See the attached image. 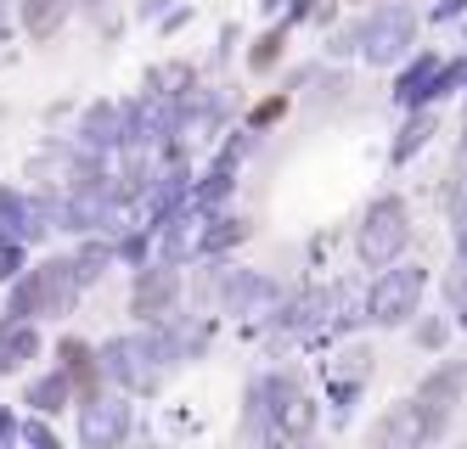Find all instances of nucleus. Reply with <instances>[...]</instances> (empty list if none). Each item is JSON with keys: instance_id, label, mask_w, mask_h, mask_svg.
Masks as SVG:
<instances>
[{"instance_id": "nucleus-14", "label": "nucleus", "mask_w": 467, "mask_h": 449, "mask_svg": "<svg viewBox=\"0 0 467 449\" xmlns=\"http://www.w3.org/2000/svg\"><path fill=\"white\" fill-rule=\"evenodd\" d=\"M433 129H440V113H433V107H411V118H406V129H400V141H394L389 163H394V168H400V163H411V158L433 141Z\"/></svg>"}, {"instance_id": "nucleus-8", "label": "nucleus", "mask_w": 467, "mask_h": 449, "mask_svg": "<svg viewBox=\"0 0 467 449\" xmlns=\"http://www.w3.org/2000/svg\"><path fill=\"white\" fill-rule=\"evenodd\" d=\"M175 303H181V264H158V259L141 264L136 287H130V315H141L152 326V321H170Z\"/></svg>"}, {"instance_id": "nucleus-7", "label": "nucleus", "mask_w": 467, "mask_h": 449, "mask_svg": "<svg viewBox=\"0 0 467 449\" xmlns=\"http://www.w3.org/2000/svg\"><path fill=\"white\" fill-rule=\"evenodd\" d=\"M214 298L225 315H243V321H276V309H282V287L271 281V275H259V270H237V264H225L220 270V281H214Z\"/></svg>"}, {"instance_id": "nucleus-4", "label": "nucleus", "mask_w": 467, "mask_h": 449, "mask_svg": "<svg viewBox=\"0 0 467 449\" xmlns=\"http://www.w3.org/2000/svg\"><path fill=\"white\" fill-rule=\"evenodd\" d=\"M248 393H254L259 416H265V433H271V438L298 444V438L316 433V399L298 388L293 376H265V383H254Z\"/></svg>"}, {"instance_id": "nucleus-19", "label": "nucleus", "mask_w": 467, "mask_h": 449, "mask_svg": "<svg viewBox=\"0 0 467 449\" xmlns=\"http://www.w3.org/2000/svg\"><path fill=\"white\" fill-rule=\"evenodd\" d=\"M282 40H287V28H276V34H265V40L248 51V62L259 67V74H265V67H276V56H282Z\"/></svg>"}, {"instance_id": "nucleus-10", "label": "nucleus", "mask_w": 467, "mask_h": 449, "mask_svg": "<svg viewBox=\"0 0 467 449\" xmlns=\"http://www.w3.org/2000/svg\"><path fill=\"white\" fill-rule=\"evenodd\" d=\"M445 433V422L433 416L428 404H417V399H406V404H394L389 416L372 427V444L378 449H417V444H428V438H440Z\"/></svg>"}, {"instance_id": "nucleus-27", "label": "nucleus", "mask_w": 467, "mask_h": 449, "mask_svg": "<svg viewBox=\"0 0 467 449\" xmlns=\"http://www.w3.org/2000/svg\"><path fill=\"white\" fill-rule=\"evenodd\" d=\"M265 6H282V0H265Z\"/></svg>"}, {"instance_id": "nucleus-24", "label": "nucleus", "mask_w": 467, "mask_h": 449, "mask_svg": "<svg viewBox=\"0 0 467 449\" xmlns=\"http://www.w3.org/2000/svg\"><path fill=\"white\" fill-rule=\"evenodd\" d=\"M456 253H467V197L456 202Z\"/></svg>"}, {"instance_id": "nucleus-1", "label": "nucleus", "mask_w": 467, "mask_h": 449, "mask_svg": "<svg viewBox=\"0 0 467 449\" xmlns=\"http://www.w3.org/2000/svg\"><path fill=\"white\" fill-rule=\"evenodd\" d=\"M175 360V337L163 332V321H152L147 332H130V337H113L102 342L96 354V371L113 376L124 393H158L163 388V371Z\"/></svg>"}, {"instance_id": "nucleus-6", "label": "nucleus", "mask_w": 467, "mask_h": 449, "mask_svg": "<svg viewBox=\"0 0 467 449\" xmlns=\"http://www.w3.org/2000/svg\"><path fill=\"white\" fill-rule=\"evenodd\" d=\"M411 40H417V12L400 6V0H394V6H378L372 17L355 28V51L372 67H394L400 56L411 51Z\"/></svg>"}, {"instance_id": "nucleus-2", "label": "nucleus", "mask_w": 467, "mask_h": 449, "mask_svg": "<svg viewBox=\"0 0 467 449\" xmlns=\"http://www.w3.org/2000/svg\"><path fill=\"white\" fill-rule=\"evenodd\" d=\"M422 298H428V270L394 259V264L378 270V281L366 287V321L372 326H406V321H417Z\"/></svg>"}, {"instance_id": "nucleus-17", "label": "nucleus", "mask_w": 467, "mask_h": 449, "mask_svg": "<svg viewBox=\"0 0 467 449\" xmlns=\"http://www.w3.org/2000/svg\"><path fill=\"white\" fill-rule=\"evenodd\" d=\"M68 264H74V281H79V287H90L96 275L113 264V241H85V248H79Z\"/></svg>"}, {"instance_id": "nucleus-22", "label": "nucleus", "mask_w": 467, "mask_h": 449, "mask_svg": "<svg viewBox=\"0 0 467 449\" xmlns=\"http://www.w3.org/2000/svg\"><path fill=\"white\" fill-rule=\"evenodd\" d=\"M462 12H467V0H433V23H451Z\"/></svg>"}, {"instance_id": "nucleus-3", "label": "nucleus", "mask_w": 467, "mask_h": 449, "mask_svg": "<svg viewBox=\"0 0 467 449\" xmlns=\"http://www.w3.org/2000/svg\"><path fill=\"white\" fill-rule=\"evenodd\" d=\"M85 287L74 281V264L68 259H46L40 270H28L23 281L12 287V298H6V315H17V321H28V315H68L74 309V298H79Z\"/></svg>"}, {"instance_id": "nucleus-15", "label": "nucleus", "mask_w": 467, "mask_h": 449, "mask_svg": "<svg viewBox=\"0 0 467 449\" xmlns=\"http://www.w3.org/2000/svg\"><path fill=\"white\" fill-rule=\"evenodd\" d=\"M17 12H23V28L35 40H51L62 28V17H68V0H17Z\"/></svg>"}, {"instance_id": "nucleus-20", "label": "nucleus", "mask_w": 467, "mask_h": 449, "mask_svg": "<svg viewBox=\"0 0 467 449\" xmlns=\"http://www.w3.org/2000/svg\"><path fill=\"white\" fill-rule=\"evenodd\" d=\"M12 438H17V444H35V449H51V444H57V433H51L46 422H35V416H28L23 427H12Z\"/></svg>"}, {"instance_id": "nucleus-21", "label": "nucleus", "mask_w": 467, "mask_h": 449, "mask_svg": "<svg viewBox=\"0 0 467 449\" xmlns=\"http://www.w3.org/2000/svg\"><path fill=\"white\" fill-rule=\"evenodd\" d=\"M451 298H456V315L467 326V253H456V275H451Z\"/></svg>"}, {"instance_id": "nucleus-5", "label": "nucleus", "mask_w": 467, "mask_h": 449, "mask_svg": "<svg viewBox=\"0 0 467 449\" xmlns=\"http://www.w3.org/2000/svg\"><path fill=\"white\" fill-rule=\"evenodd\" d=\"M406 241H411V209H406L400 197H378L372 209H366L360 230H355V253H360V264L383 270V264H394L400 253H406Z\"/></svg>"}, {"instance_id": "nucleus-11", "label": "nucleus", "mask_w": 467, "mask_h": 449, "mask_svg": "<svg viewBox=\"0 0 467 449\" xmlns=\"http://www.w3.org/2000/svg\"><path fill=\"white\" fill-rule=\"evenodd\" d=\"M462 393H467V365H440V371H428V383L417 388V404H428L433 416L445 422L462 404Z\"/></svg>"}, {"instance_id": "nucleus-26", "label": "nucleus", "mask_w": 467, "mask_h": 449, "mask_svg": "<svg viewBox=\"0 0 467 449\" xmlns=\"http://www.w3.org/2000/svg\"><path fill=\"white\" fill-rule=\"evenodd\" d=\"M0 28H6V0H0Z\"/></svg>"}, {"instance_id": "nucleus-13", "label": "nucleus", "mask_w": 467, "mask_h": 449, "mask_svg": "<svg viewBox=\"0 0 467 449\" xmlns=\"http://www.w3.org/2000/svg\"><path fill=\"white\" fill-rule=\"evenodd\" d=\"M433 74H440V56H433V51H422V56H417V62L406 67V74L394 79V101H400V107H428Z\"/></svg>"}, {"instance_id": "nucleus-9", "label": "nucleus", "mask_w": 467, "mask_h": 449, "mask_svg": "<svg viewBox=\"0 0 467 449\" xmlns=\"http://www.w3.org/2000/svg\"><path fill=\"white\" fill-rule=\"evenodd\" d=\"M130 427H136V416H130L124 393H90V399L79 404V444H90V449L124 444Z\"/></svg>"}, {"instance_id": "nucleus-16", "label": "nucleus", "mask_w": 467, "mask_h": 449, "mask_svg": "<svg viewBox=\"0 0 467 449\" xmlns=\"http://www.w3.org/2000/svg\"><path fill=\"white\" fill-rule=\"evenodd\" d=\"M74 399V383H68V371H51V376H40V383L35 388H28V410H40V416H51V410H62V404H68Z\"/></svg>"}, {"instance_id": "nucleus-25", "label": "nucleus", "mask_w": 467, "mask_h": 449, "mask_svg": "<svg viewBox=\"0 0 467 449\" xmlns=\"http://www.w3.org/2000/svg\"><path fill=\"white\" fill-rule=\"evenodd\" d=\"M0 444H12V416L0 410Z\"/></svg>"}, {"instance_id": "nucleus-12", "label": "nucleus", "mask_w": 467, "mask_h": 449, "mask_svg": "<svg viewBox=\"0 0 467 449\" xmlns=\"http://www.w3.org/2000/svg\"><path fill=\"white\" fill-rule=\"evenodd\" d=\"M35 354H40V332H35V321H17V315L0 321V376L23 371Z\"/></svg>"}, {"instance_id": "nucleus-23", "label": "nucleus", "mask_w": 467, "mask_h": 449, "mask_svg": "<svg viewBox=\"0 0 467 449\" xmlns=\"http://www.w3.org/2000/svg\"><path fill=\"white\" fill-rule=\"evenodd\" d=\"M445 337H451V326H445V321L422 326V349H445Z\"/></svg>"}, {"instance_id": "nucleus-18", "label": "nucleus", "mask_w": 467, "mask_h": 449, "mask_svg": "<svg viewBox=\"0 0 467 449\" xmlns=\"http://www.w3.org/2000/svg\"><path fill=\"white\" fill-rule=\"evenodd\" d=\"M62 371H68V383H90V371H96V354L85 349L79 337L62 342Z\"/></svg>"}]
</instances>
